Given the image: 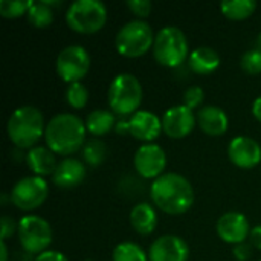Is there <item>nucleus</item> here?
<instances>
[{
	"label": "nucleus",
	"mask_w": 261,
	"mask_h": 261,
	"mask_svg": "<svg viewBox=\"0 0 261 261\" xmlns=\"http://www.w3.org/2000/svg\"><path fill=\"white\" fill-rule=\"evenodd\" d=\"M150 197L156 208L170 216L190 211L194 203V188L187 177L177 173H165L150 187Z\"/></svg>",
	"instance_id": "nucleus-1"
},
{
	"label": "nucleus",
	"mask_w": 261,
	"mask_h": 261,
	"mask_svg": "<svg viewBox=\"0 0 261 261\" xmlns=\"http://www.w3.org/2000/svg\"><path fill=\"white\" fill-rule=\"evenodd\" d=\"M86 122L73 113H58L46 125V147L55 154L70 158L83 150L86 141Z\"/></svg>",
	"instance_id": "nucleus-2"
},
{
	"label": "nucleus",
	"mask_w": 261,
	"mask_h": 261,
	"mask_svg": "<svg viewBox=\"0 0 261 261\" xmlns=\"http://www.w3.org/2000/svg\"><path fill=\"white\" fill-rule=\"evenodd\" d=\"M46 122L40 109L34 106H21L15 109L6 124L9 141L20 150H31L44 138Z\"/></svg>",
	"instance_id": "nucleus-3"
},
{
	"label": "nucleus",
	"mask_w": 261,
	"mask_h": 261,
	"mask_svg": "<svg viewBox=\"0 0 261 261\" xmlns=\"http://www.w3.org/2000/svg\"><path fill=\"white\" fill-rule=\"evenodd\" d=\"M144 90L139 80L132 73H119L116 75L107 92V101L110 110L119 116H132L135 115L142 102Z\"/></svg>",
	"instance_id": "nucleus-4"
},
{
	"label": "nucleus",
	"mask_w": 261,
	"mask_h": 261,
	"mask_svg": "<svg viewBox=\"0 0 261 261\" xmlns=\"http://www.w3.org/2000/svg\"><path fill=\"white\" fill-rule=\"evenodd\" d=\"M188 40L182 29L176 26L162 28L156 37L153 44V57L154 60L165 67H179L184 64L188 55Z\"/></svg>",
	"instance_id": "nucleus-5"
},
{
	"label": "nucleus",
	"mask_w": 261,
	"mask_h": 261,
	"mask_svg": "<svg viewBox=\"0 0 261 261\" xmlns=\"http://www.w3.org/2000/svg\"><path fill=\"white\" fill-rule=\"evenodd\" d=\"M107 8L99 0H76L66 11L67 26L78 34H96L106 26Z\"/></svg>",
	"instance_id": "nucleus-6"
},
{
	"label": "nucleus",
	"mask_w": 261,
	"mask_h": 261,
	"mask_svg": "<svg viewBox=\"0 0 261 261\" xmlns=\"http://www.w3.org/2000/svg\"><path fill=\"white\" fill-rule=\"evenodd\" d=\"M154 37L156 35L148 23L144 20H132L118 31L115 46L119 55L127 58H139L153 49Z\"/></svg>",
	"instance_id": "nucleus-7"
},
{
	"label": "nucleus",
	"mask_w": 261,
	"mask_h": 261,
	"mask_svg": "<svg viewBox=\"0 0 261 261\" xmlns=\"http://www.w3.org/2000/svg\"><path fill=\"white\" fill-rule=\"evenodd\" d=\"M18 242L28 254L40 255L52 243V228L47 220L40 216L28 214L18 220Z\"/></svg>",
	"instance_id": "nucleus-8"
},
{
	"label": "nucleus",
	"mask_w": 261,
	"mask_h": 261,
	"mask_svg": "<svg viewBox=\"0 0 261 261\" xmlns=\"http://www.w3.org/2000/svg\"><path fill=\"white\" fill-rule=\"evenodd\" d=\"M49 197V185L46 179L28 176L20 179L9 193L11 203L20 211H34L40 208Z\"/></svg>",
	"instance_id": "nucleus-9"
},
{
	"label": "nucleus",
	"mask_w": 261,
	"mask_h": 261,
	"mask_svg": "<svg viewBox=\"0 0 261 261\" xmlns=\"http://www.w3.org/2000/svg\"><path fill=\"white\" fill-rule=\"evenodd\" d=\"M90 69V55L80 44H70L60 50L55 61V70L58 76L67 83H81Z\"/></svg>",
	"instance_id": "nucleus-10"
},
{
	"label": "nucleus",
	"mask_w": 261,
	"mask_h": 261,
	"mask_svg": "<svg viewBox=\"0 0 261 261\" xmlns=\"http://www.w3.org/2000/svg\"><path fill=\"white\" fill-rule=\"evenodd\" d=\"M133 165L141 177L156 180L165 174L164 171L167 168V154L158 144H142L135 153Z\"/></svg>",
	"instance_id": "nucleus-11"
},
{
	"label": "nucleus",
	"mask_w": 261,
	"mask_h": 261,
	"mask_svg": "<svg viewBox=\"0 0 261 261\" xmlns=\"http://www.w3.org/2000/svg\"><path fill=\"white\" fill-rule=\"evenodd\" d=\"M161 119H162L164 133L171 139H184L190 136L197 122V116L194 115V110L188 109L184 104L170 107L168 110H165Z\"/></svg>",
	"instance_id": "nucleus-12"
},
{
	"label": "nucleus",
	"mask_w": 261,
	"mask_h": 261,
	"mask_svg": "<svg viewBox=\"0 0 261 261\" xmlns=\"http://www.w3.org/2000/svg\"><path fill=\"white\" fill-rule=\"evenodd\" d=\"M190 248L177 236H161L148 249V261H188Z\"/></svg>",
	"instance_id": "nucleus-13"
},
{
	"label": "nucleus",
	"mask_w": 261,
	"mask_h": 261,
	"mask_svg": "<svg viewBox=\"0 0 261 261\" xmlns=\"http://www.w3.org/2000/svg\"><path fill=\"white\" fill-rule=\"evenodd\" d=\"M216 232L220 240L236 246L246 242V239L251 236V228L246 216H243L242 213L231 211L220 216L216 225Z\"/></svg>",
	"instance_id": "nucleus-14"
},
{
	"label": "nucleus",
	"mask_w": 261,
	"mask_h": 261,
	"mask_svg": "<svg viewBox=\"0 0 261 261\" xmlns=\"http://www.w3.org/2000/svg\"><path fill=\"white\" fill-rule=\"evenodd\" d=\"M229 161L243 170H252L261 162V145L252 138L236 136L228 147Z\"/></svg>",
	"instance_id": "nucleus-15"
},
{
	"label": "nucleus",
	"mask_w": 261,
	"mask_h": 261,
	"mask_svg": "<svg viewBox=\"0 0 261 261\" xmlns=\"http://www.w3.org/2000/svg\"><path fill=\"white\" fill-rule=\"evenodd\" d=\"M128 122L130 135L145 144H151L164 132L162 119H159V116L150 110H138L128 118Z\"/></svg>",
	"instance_id": "nucleus-16"
},
{
	"label": "nucleus",
	"mask_w": 261,
	"mask_h": 261,
	"mask_svg": "<svg viewBox=\"0 0 261 261\" xmlns=\"http://www.w3.org/2000/svg\"><path fill=\"white\" fill-rule=\"evenodd\" d=\"M84 179H86V165L83 161L73 158H64L63 161H60L52 174V182L58 188H64V190H70L81 185Z\"/></svg>",
	"instance_id": "nucleus-17"
},
{
	"label": "nucleus",
	"mask_w": 261,
	"mask_h": 261,
	"mask_svg": "<svg viewBox=\"0 0 261 261\" xmlns=\"http://www.w3.org/2000/svg\"><path fill=\"white\" fill-rule=\"evenodd\" d=\"M197 125L208 136H223L229 128V118L223 109L205 106L197 112Z\"/></svg>",
	"instance_id": "nucleus-18"
},
{
	"label": "nucleus",
	"mask_w": 261,
	"mask_h": 261,
	"mask_svg": "<svg viewBox=\"0 0 261 261\" xmlns=\"http://www.w3.org/2000/svg\"><path fill=\"white\" fill-rule=\"evenodd\" d=\"M26 165L28 168L32 171L34 176L38 177H46V176H52L58 162H57V154L43 145H37L31 150H28L26 153Z\"/></svg>",
	"instance_id": "nucleus-19"
},
{
	"label": "nucleus",
	"mask_w": 261,
	"mask_h": 261,
	"mask_svg": "<svg viewBox=\"0 0 261 261\" xmlns=\"http://www.w3.org/2000/svg\"><path fill=\"white\" fill-rule=\"evenodd\" d=\"M188 67L197 75H211L220 67V55L213 47L200 46L190 54Z\"/></svg>",
	"instance_id": "nucleus-20"
},
{
	"label": "nucleus",
	"mask_w": 261,
	"mask_h": 261,
	"mask_svg": "<svg viewBox=\"0 0 261 261\" xmlns=\"http://www.w3.org/2000/svg\"><path fill=\"white\" fill-rule=\"evenodd\" d=\"M130 225L141 236H150L158 228V213L151 203H138L130 211Z\"/></svg>",
	"instance_id": "nucleus-21"
},
{
	"label": "nucleus",
	"mask_w": 261,
	"mask_h": 261,
	"mask_svg": "<svg viewBox=\"0 0 261 261\" xmlns=\"http://www.w3.org/2000/svg\"><path fill=\"white\" fill-rule=\"evenodd\" d=\"M115 125H116V118L112 110L96 109V110H92L86 118L87 133H90L95 138L106 136L107 133L115 130Z\"/></svg>",
	"instance_id": "nucleus-22"
},
{
	"label": "nucleus",
	"mask_w": 261,
	"mask_h": 261,
	"mask_svg": "<svg viewBox=\"0 0 261 261\" xmlns=\"http://www.w3.org/2000/svg\"><path fill=\"white\" fill-rule=\"evenodd\" d=\"M257 9L255 0H226L220 3L222 14L229 20H246L249 18Z\"/></svg>",
	"instance_id": "nucleus-23"
},
{
	"label": "nucleus",
	"mask_w": 261,
	"mask_h": 261,
	"mask_svg": "<svg viewBox=\"0 0 261 261\" xmlns=\"http://www.w3.org/2000/svg\"><path fill=\"white\" fill-rule=\"evenodd\" d=\"M26 17H28V21L34 28L44 29V28H49L54 21V9L49 8L46 3H43L41 0L34 2L32 6L29 8Z\"/></svg>",
	"instance_id": "nucleus-24"
},
{
	"label": "nucleus",
	"mask_w": 261,
	"mask_h": 261,
	"mask_svg": "<svg viewBox=\"0 0 261 261\" xmlns=\"http://www.w3.org/2000/svg\"><path fill=\"white\" fill-rule=\"evenodd\" d=\"M112 261H148V255L139 245L133 242H122L115 246Z\"/></svg>",
	"instance_id": "nucleus-25"
},
{
	"label": "nucleus",
	"mask_w": 261,
	"mask_h": 261,
	"mask_svg": "<svg viewBox=\"0 0 261 261\" xmlns=\"http://www.w3.org/2000/svg\"><path fill=\"white\" fill-rule=\"evenodd\" d=\"M83 161L90 167H98L106 161L107 156V147L101 139H90L84 144L83 150Z\"/></svg>",
	"instance_id": "nucleus-26"
},
{
	"label": "nucleus",
	"mask_w": 261,
	"mask_h": 261,
	"mask_svg": "<svg viewBox=\"0 0 261 261\" xmlns=\"http://www.w3.org/2000/svg\"><path fill=\"white\" fill-rule=\"evenodd\" d=\"M32 0H0V15L5 18H18L28 14Z\"/></svg>",
	"instance_id": "nucleus-27"
},
{
	"label": "nucleus",
	"mask_w": 261,
	"mask_h": 261,
	"mask_svg": "<svg viewBox=\"0 0 261 261\" xmlns=\"http://www.w3.org/2000/svg\"><path fill=\"white\" fill-rule=\"evenodd\" d=\"M66 101L72 109L81 110L86 107L89 101V90L83 83H73L69 84L66 89Z\"/></svg>",
	"instance_id": "nucleus-28"
},
{
	"label": "nucleus",
	"mask_w": 261,
	"mask_h": 261,
	"mask_svg": "<svg viewBox=\"0 0 261 261\" xmlns=\"http://www.w3.org/2000/svg\"><path fill=\"white\" fill-rule=\"evenodd\" d=\"M240 67L248 75H258L261 73V50L251 49L245 52L240 58Z\"/></svg>",
	"instance_id": "nucleus-29"
},
{
	"label": "nucleus",
	"mask_w": 261,
	"mask_h": 261,
	"mask_svg": "<svg viewBox=\"0 0 261 261\" xmlns=\"http://www.w3.org/2000/svg\"><path fill=\"white\" fill-rule=\"evenodd\" d=\"M182 99H184V102H182L184 106H187L188 109L194 110V109L202 106V102L205 99V90L202 87H199V86H191V87H188L184 92V98Z\"/></svg>",
	"instance_id": "nucleus-30"
},
{
	"label": "nucleus",
	"mask_w": 261,
	"mask_h": 261,
	"mask_svg": "<svg viewBox=\"0 0 261 261\" xmlns=\"http://www.w3.org/2000/svg\"><path fill=\"white\" fill-rule=\"evenodd\" d=\"M127 8L139 18H145L151 12V2L150 0H128Z\"/></svg>",
	"instance_id": "nucleus-31"
},
{
	"label": "nucleus",
	"mask_w": 261,
	"mask_h": 261,
	"mask_svg": "<svg viewBox=\"0 0 261 261\" xmlns=\"http://www.w3.org/2000/svg\"><path fill=\"white\" fill-rule=\"evenodd\" d=\"M17 231H18V223H15L12 217L3 216L0 219V240L2 242H6L8 239H11Z\"/></svg>",
	"instance_id": "nucleus-32"
},
{
	"label": "nucleus",
	"mask_w": 261,
	"mask_h": 261,
	"mask_svg": "<svg viewBox=\"0 0 261 261\" xmlns=\"http://www.w3.org/2000/svg\"><path fill=\"white\" fill-rule=\"evenodd\" d=\"M232 254L237 258V261H248L252 257V245H248L246 242L236 245L232 249Z\"/></svg>",
	"instance_id": "nucleus-33"
},
{
	"label": "nucleus",
	"mask_w": 261,
	"mask_h": 261,
	"mask_svg": "<svg viewBox=\"0 0 261 261\" xmlns=\"http://www.w3.org/2000/svg\"><path fill=\"white\" fill-rule=\"evenodd\" d=\"M35 261H69V260H67V257H66L64 254H61V252H58V251H50V249H47V251H44L43 254L37 255V257H35Z\"/></svg>",
	"instance_id": "nucleus-34"
},
{
	"label": "nucleus",
	"mask_w": 261,
	"mask_h": 261,
	"mask_svg": "<svg viewBox=\"0 0 261 261\" xmlns=\"http://www.w3.org/2000/svg\"><path fill=\"white\" fill-rule=\"evenodd\" d=\"M249 239H251V245L261 251V225H257L255 228L251 229Z\"/></svg>",
	"instance_id": "nucleus-35"
},
{
	"label": "nucleus",
	"mask_w": 261,
	"mask_h": 261,
	"mask_svg": "<svg viewBox=\"0 0 261 261\" xmlns=\"http://www.w3.org/2000/svg\"><path fill=\"white\" fill-rule=\"evenodd\" d=\"M115 132L118 135H130V122H128V119H119V121H116Z\"/></svg>",
	"instance_id": "nucleus-36"
},
{
	"label": "nucleus",
	"mask_w": 261,
	"mask_h": 261,
	"mask_svg": "<svg viewBox=\"0 0 261 261\" xmlns=\"http://www.w3.org/2000/svg\"><path fill=\"white\" fill-rule=\"evenodd\" d=\"M252 115L258 122H261V96L257 98L252 104Z\"/></svg>",
	"instance_id": "nucleus-37"
},
{
	"label": "nucleus",
	"mask_w": 261,
	"mask_h": 261,
	"mask_svg": "<svg viewBox=\"0 0 261 261\" xmlns=\"http://www.w3.org/2000/svg\"><path fill=\"white\" fill-rule=\"evenodd\" d=\"M8 246H6V242H2L0 240V261H8Z\"/></svg>",
	"instance_id": "nucleus-38"
},
{
	"label": "nucleus",
	"mask_w": 261,
	"mask_h": 261,
	"mask_svg": "<svg viewBox=\"0 0 261 261\" xmlns=\"http://www.w3.org/2000/svg\"><path fill=\"white\" fill-rule=\"evenodd\" d=\"M257 49L261 50V34L258 35V38H257Z\"/></svg>",
	"instance_id": "nucleus-39"
},
{
	"label": "nucleus",
	"mask_w": 261,
	"mask_h": 261,
	"mask_svg": "<svg viewBox=\"0 0 261 261\" xmlns=\"http://www.w3.org/2000/svg\"><path fill=\"white\" fill-rule=\"evenodd\" d=\"M260 261H261V260H260Z\"/></svg>",
	"instance_id": "nucleus-40"
}]
</instances>
